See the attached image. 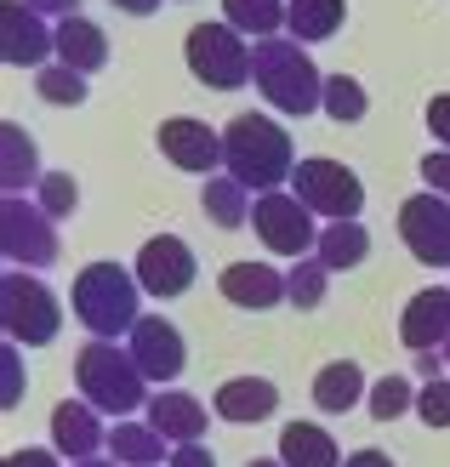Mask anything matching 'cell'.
<instances>
[{
  "mask_svg": "<svg viewBox=\"0 0 450 467\" xmlns=\"http://www.w3.org/2000/svg\"><path fill=\"white\" fill-rule=\"evenodd\" d=\"M439 370H445V354H416V377L422 382H439Z\"/></svg>",
  "mask_w": 450,
  "mask_h": 467,
  "instance_id": "cell-42",
  "label": "cell"
},
{
  "mask_svg": "<svg viewBox=\"0 0 450 467\" xmlns=\"http://www.w3.org/2000/svg\"><path fill=\"white\" fill-rule=\"evenodd\" d=\"M319 114H330V120H342V126H360L365 114H371V91L353 80V75H325Z\"/></svg>",
  "mask_w": 450,
  "mask_h": 467,
  "instance_id": "cell-29",
  "label": "cell"
},
{
  "mask_svg": "<svg viewBox=\"0 0 450 467\" xmlns=\"http://www.w3.org/2000/svg\"><path fill=\"white\" fill-rule=\"evenodd\" d=\"M35 91L52 109H75V103H86V75L68 63H46V68H35Z\"/></svg>",
  "mask_w": 450,
  "mask_h": 467,
  "instance_id": "cell-31",
  "label": "cell"
},
{
  "mask_svg": "<svg viewBox=\"0 0 450 467\" xmlns=\"http://www.w3.org/2000/svg\"><path fill=\"white\" fill-rule=\"evenodd\" d=\"M399 342H405L411 354H445V342H450V285H428L405 302Z\"/></svg>",
  "mask_w": 450,
  "mask_h": 467,
  "instance_id": "cell-15",
  "label": "cell"
},
{
  "mask_svg": "<svg viewBox=\"0 0 450 467\" xmlns=\"http://www.w3.org/2000/svg\"><path fill=\"white\" fill-rule=\"evenodd\" d=\"M291 0H223V23H234L246 40H268L286 29Z\"/></svg>",
  "mask_w": 450,
  "mask_h": 467,
  "instance_id": "cell-28",
  "label": "cell"
},
{
  "mask_svg": "<svg viewBox=\"0 0 450 467\" xmlns=\"http://www.w3.org/2000/svg\"><path fill=\"white\" fill-rule=\"evenodd\" d=\"M75 388H80V400H86L91 410L114 416V422H126V416L149 410V377L137 370L131 348L103 342V337H91L80 354H75Z\"/></svg>",
  "mask_w": 450,
  "mask_h": 467,
  "instance_id": "cell-2",
  "label": "cell"
},
{
  "mask_svg": "<svg viewBox=\"0 0 450 467\" xmlns=\"http://www.w3.org/2000/svg\"><path fill=\"white\" fill-rule=\"evenodd\" d=\"M58 63H68V68H80V75L91 80V75H98V68L109 63V35L98 29V23H91V17H63L58 23Z\"/></svg>",
  "mask_w": 450,
  "mask_h": 467,
  "instance_id": "cell-20",
  "label": "cell"
},
{
  "mask_svg": "<svg viewBox=\"0 0 450 467\" xmlns=\"http://www.w3.org/2000/svg\"><path fill=\"white\" fill-rule=\"evenodd\" d=\"M291 194H297L314 217H325V223H353V217L365 212V182L353 177L342 160H330V154H308V160H297Z\"/></svg>",
  "mask_w": 450,
  "mask_h": 467,
  "instance_id": "cell-7",
  "label": "cell"
},
{
  "mask_svg": "<svg viewBox=\"0 0 450 467\" xmlns=\"http://www.w3.org/2000/svg\"><path fill=\"white\" fill-rule=\"evenodd\" d=\"M445 365H450V342H445Z\"/></svg>",
  "mask_w": 450,
  "mask_h": 467,
  "instance_id": "cell-46",
  "label": "cell"
},
{
  "mask_svg": "<svg viewBox=\"0 0 450 467\" xmlns=\"http://www.w3.org/2000/svg\"><path fill=\"white\" fill-rule=\"evenodd\" d=\"M23 6H35L40 17H58V23H63V17L80 12V0H23Z\"/></svg>",
  "mask_w": 450,
  "mask_h": 467,
  "instance_id": "cell-40",
  "label": "cell"
},
{
  "mask_svg": "<svg viewBox=\"0 0 450 467\" xmlns=\"http://www.w3.org/2000/svg\"><path fill=\"white\" fill-rule=\"evenodd\" d=\"M279 462L286 467H342V451L319 422H286V433H279Z\"/></svg>",
  "mask_w": 450,
  "mask_h": 467,
  "instance_id": "cell-23",
  "label": "cell"
},
{
  "mask_svg": "<svg viewBox=\"0 0 450 467\" xmlns=\"http://www.w3.org/2000/svg\"><path fill=\"white\" fill-rule=\"evenodd\" d=\"M325 279H330V268L319 263V256H297V263L286 268V302L302 308V314H314L325 302Z\"/></svg>",
  "mask_w": 450,
  "mask_h": 467,
  "instance_id": "cell-30",
  "label": "cell"
},
{
  "mask_svg": "<svg viewBox=\"0 0 450 467\" xmlns=\"http://www.w3.org/2000/svg\"><path fill=\"white\" fill-rule=\"evenodd\" d=\"M365 410L376 416V422H399L405 410H416V388L405 377H376L371 393H365Z\"/></svg>",
  "mask_w": 450,
  "mask_h": 467,
  "instance_id": "cell-32",
  "label": "cell"
},
{
  "mask_svg": "<svg viewBox=\"0 0 450 467\" xmlns=\"http://www.w3.org/2000/svg\"><path fill=\"white\" fill-rule=\"evenodd\" d=\"M251 205L256 194L246 189L240 177H205V189H200V212L217 223V228H251Z\"/></svg>",
  "mask_w": 450,
  "mask_h": 467,
  "instance_id": "cell-24",
  "label": "cell"
},
{
  "mask_svg": "<svg viewBox=\"0 0 450 467\" xmlns=\"http://www.w3.org/2000/svg\"><path fill=\"white\" fill-rule=\"evenodd\" d=\"M251 80H256V91H263L279 114H314L319 98H325L319 63L308 57V46L291 40V35L251 40Z\"/></svg>",
  "mask_w": 450,
  "mask_h": 467,
  "instance_id": "cell-4",
  "label": "cell"
},
{
  "mask_svg": "<svg viewBox=\"0 0 450 467\" xmlns=\"http://www.w3.org/2000/svg\"><path fill=\"white\" fill-rule=\"evenodd\" d=\"M342 467H393V456H388V451H353Z\"/></svg>",
  "mask_w": 450,
  "mask_h": 467,
  "instance_id": "cell-41",
  "label": "cell"
},
{
  "mask_svg": "<svg viewBox=\"0 0 450 467\" xmlns=\"http://www.w3.org/2000/svg\"><path fill=\"white\" fill-rule=\"evenodd\" d=\"M165 445H172V439L154 433L149 422H131V416L109 428V456L126 462V467H160V462H172V456H165Z\"/></svg>",
  "mask_w": 450,
  "mask_h": 467,
  "instance_id": "cell-26",
  "label": "cell"
},
{
  "mask_svg": "<svg viewBox=\"0 0 450 467\" xmlns=\"http://www.w3.org/2000/svg\"><path fill=\"white\" fill-rule=\"evenodd\" d=\"M165 467H217V456H211L205 445H177Z\"/></svg>",
  "mask_w": 450,
  "mask_h": 467,
  "instance_id": "cell-39",
  "label": "cell"
},
{
  "mask_svg": "<svg viewBox=\"0 0 450 467\" xmlns=\"http://www.w3.org/2000/svg\"><path fill=\"white\" fill-rule=\"evenodd\" d=\"M365 393H371V382H365V370L353 365V359L319 365V377H314V405H319L325 416H348L353 405H365Z\"/></svg>",
  "mask_w": 450,
  "mask_h": 467,
  "instance_id": "cell-21",
  "label": "cell"
},
{
  "mask_svg": "<svg viewBox=\"0 0 450 467\" xmlns=\"http://www.w3.org/2000/svg\"><path fill=\"white\" fill-rule=\"evenodd\" d=\"M183 57L194 68V80L211 91H240L251 86V40L234 23H194L183 40Z\"/></svg>",
  "mask_w": 450,
  "mask_h": 467,
  "instance_id": "cell-6",
  "label": "cell"
},
{
  "mask_svg": "<svg viewBox=\"0 0 450 467\" xmlns=\"http://www.w3.org/2000/svg\"><path fill=\"white\" fill-rule=\"evenodd\" d=\"M342 17H348V0H291V12H286V35L302 40V46H319L342 29Z\"/></svg>",
  "mask_w": 450,
  "mask_h": 467,
  "instance_id": "cell-27",
  "label": "cell"
},
{
  "mask_svg": "<svg viewBox=\"0 0 450 467\" xmlns=\"http://www.w3.org/2000/svg\"><path fill=\"white\" fill-rule=\"evenodd\" d=\"M314 256H319V263H325L330 274L360 268L365 256H371V234H365V223H360V217H353V223H325V228H319Z\"/></svg>",
  "mask_w": 450,
  "mask_h": 467,
  "instance_id": "cell-25",
  "label": "cell"
},
{
  "mask_svg": "<svg viewBox=\"0 0 450 467\" xmlns=\"http://www.w3.org/2000/svg\"><path fill=\"white\" fill-rule=\"evenodd\" d=\"M416 416H422L428 428H450V382H445V377L416 388Z\"/></svg>",
  "mask_w": 450,
  "mask_h": 467,
  "instance_id": "cell-34",
  "label": "cell"
},
{
  "mask_svg": "<svg viewBox=\"0 0 450 467\" xmlns=\"http://www.w3.org/2000/svg\"><path fill=\"white\" fill-rule=\"evenodd\" d=\"M211 410L223 416V422L234 428H251V422H268V416L279 410V388L268 377H228L217 388V400H211Z\"/></svg>",
  "mask_w": 450,
  "mask_h": 467,
  "instance_id": "cell-19",
  "label": "cell"
},
{
  "mask_svg": "<svg viewBox=\"0 0 450 467\" xmlns=\"http://www.w3.org/2000/svg\"><path fill=\"white\" fill-rule=\"evenodd\" d=\"M75 319L86 325L91 337L103 342H120L137 331V319H143V285H137V274L120 268V263H91L75 274Z\"/></svg>",
  "mask_w": 450,
  "mask_h": 467,
  "instance_id": "cell-3",
  "label": "cell"
},
{
  "mask_svg": "<svg viewBox=\"0 0 450 467\" xmlns=\"http://www.w3.org/2000/svg\"><path fill=\"white\" fill-rule=\"evenodd\" d=\"M0 467H63V456L58 451H40V445H23V451H12Z\"/></svg>",
  "mask_w": 450,
  "mask_h": 467,
  "instance_id": "cell-38",
  "label": "cell"
},
{
  "mask_svg": "<svg viewBox=\"0 0 450 467\" xmlns=\"http://www.w3.org/2000/svg\"><path fill=\"white\" fill-rule=\"evenodd\" d=\"M143 422L154 433H165L172 445H200L205 439V405L194 400V393H183V388H160V393H149Z\"/></svg>",
  "mask_w": 450,
  "mask_h": 467,
  "instance_id": "cell-17",
  "label": "cell"
},
{
  "mask_svg": "<svg viewBox=\"0 0 450 467\" xmlns=\"http://www.w3.org/2000/svg\"><path fill=\"white\" fill-rule=\"evenodd\" d=\"M126 348H131V359H137V370L154 382V388H165V382H177L183 377V365H188V342H183V331L165 314H143L137 319V331L126 337Z\"/></svg>",
  "mask_w": 450,
  "mask_h": 467,
  "instance_id": "cell-13",
  "label": "cell"
},
{
  "mask_svg": "<svg viewBox=\"0 0 450 467\" xmlns=\"http://www.w3.org/2000/svg\"><path fill=\"white\" fill-rule=\"evenodd\" d=\"M246 467H286L279 456H256V462H246Z\"/></svg>",
  "mask_w": 450,
  "mask_h": 467,
  "instance_id": "cell-45",
  "label": "cell"
},
{
  "mask_svg": "<svg viewBox=\"0 0 450 467\" xmlns=\"http://www.w3.org/2000/svg\"><path fill=\"white\" fill-rule=\"evenodd\" d=\"M52 451L63 462H91L98 451H109V428L103 410H91L86 400H63L52 410Z\"/></svg>",
  "mask_w": 450,
  "mask_h": 467,
  "instance_id": "cell-16",
  "label": "cell"
},
{
  "mask_svg": "<svg viewBox=\"0 0 450 467\" xmlns=\"http://www.w3.org/2000/svg\"><path fill=\"white\" fill-rule=\"evenodd\" d=\"M131 274H137V285H143V296L172 302L194 285V251H188V240H177V234H154V240H143V251H137Z\"/></svg>",
  "mask_w": 450,
  "mask_h": 467,
  "instance_id": "cell-12",
  "label": "cell"
},
{
  "mask_svg": "<svg viewBox=\"0 0 450 467\" xmlns=\"http://www.w3.org/2000/svg\"><path fill=\"white\" fill-rule=\"evenodd\" d=\"M422 120H428L434 143H439V149H450V91H439V98H428V114H422Z\"/></svg>",
  "mask_w": 450,
  "mask_h": 467,
  "instance_id": "cell-37",
  "label": "cell"
},
{
  "mask_svg": "<svg viewBox=\"0 0 450 467\" xmlns=\"http://www.w3.org/2000/svg\"><path fill=\"white\" fill-rule=\"evenodd\" d=\"M154 143H160V154L172 160L177 171L217 177V166H223V131H211L205 120H188V114H177V120H160Z\"/></svg>",
  "mask_w": 450,
  "mask_h": 467,
  "instance_id": "cell-14",
  "label": "cell"
},
{
  "mask_svg": "<svg viewBox=\"0 0 450 467\" xmlns=\"http://www.w3.org/2000/svg\"><path fill=\"white\" fill-rule=\"evenodd\" d=\"M251 228H256V240H263L274 256H314V245H319V223H314V212L291 194V189H274V194H256V205H251Z\"/></svg>",
  "mask_w": 450,
  "mask_h": 467,
  "instance_id": "cell-8",
  "label": "cell"
},
{
  "mask_svg": "<svg viewBox=\"0 0 450 467\" xmlns=\"http://www.w3.org/2000/svg\"><path fill=\"white\" fill-rule=\"evenodd\" d=\"M217 285H223V296L234 302V308H251V314L286 302V274H279L274 263H228Z\"/></svg>",
  "mask_w": 450,
  "mask_h": 467,
  "instance_id": "cell-18",
  "label": "cell"
},
{
  "mask_svg": "<svg viewBox=\"0 0 450 467\" xmlns=\"http://www.w3.org/2000/svg\"><path fill=\"white\" fill-rule=\"evenodd\" d=\"M422 182H428L434 194H445V200H450V149L422 154Z\"/></svg>",
  "mask_w": 450,
  "mask_h": 467,
  "instance_id": "cell-36",
  "label": "cell"
},
{
  "mask_svg": "<svg viewBox=\"0 0 450 467\" xmlns=\"http://www.w3.org/2000/svg\"><path fill=\"white\" fill-rule=\"evenodd\" d=\"M35 205L52 223H63V217H75L80 212V182L68 177V171H46L40 182H35Z\"/></svg>",
  "mask_w": 450,
  "mask_h": 467,
  "instance_id": "cell-33",
  "label": "cell"
},
{
  "mask_svg": "<svg viewBox=\"0 0 450 467\" xmlns=\"http://www.w3.org/2000/svg\"><path fill=\"white\" fill-rule=\"evenodd\" d=\"M399 240L422 268H450V200L422 189L399 205Z\"/></svg>",
  "mask_w": 450,
  "mask_h": 467,
  "instance_id": "cell-10",
  "label": "cell"
},
{
  "mask_svg": "<svg viewBox=\"0 0 450 467\" xmlns=\"http://www.w3.org/2000/svg\"><path fill=\"white\" fill-rule=\"evenodd\" d=\"M223 171L240 177L251 194L286 189L291 171H297L291 131L279 120H268V114H234V120L223 126Z\"/></svg>",
  "mask_w": 450,
  "mask_h": 467,
  "instance_id": "cell-1",
  "label": "cell"
},
{
  "mask_svg": "<svg viewBox=\"0 0 450 467\" xmlns=\"http://www.w3.org/2000/svg\"><path fill=\"white\" fill-rule=\"evenodd\" d=\"M0 251L12 268H52L58 263V223L35 200L6 194L0 200Z\"/></svg>",
  "mask_w": 450,
  "mask_h": 467,
  "instance_id": "cell-9",
  "label": "cell"
},
{
  "mask_svg": "<svg viewBox=\"0 0 450 467\" xmlns=\"http://www.w3.org/2000/svg\"><path fill=\"white\" fill-rule=\"evenodd\" d=\"M0 370H6L0 405H6V410H17V405H23V348H17V342H6V348H0Z\"/></svg>",
  "mask_w": 450,
  "mask_h": 467,
  "instance_id": "cell-35",
  "label": "cell"
},
{
  "mask_svg": "<svg viewBox=\"0 0 450 467\" xmlns=\"http://www.w3.org/2000/svg\"><path fill=\"white\" fill-rule=\"evenodd\" d=\"M40 149H35V137L23 131L17 120L0 126V182H6V194H23L29 182H40Z\"/></svg>",
  "mask_w": 450,
  "mask_h": 467,
  "instance_id": "cell-22",
  "label": "cell"
},
{
  "mask_svg": "<svg viewBox=\"0 0 450 467\" xmlns=\"http://www.w3.org/2000/svg\"><path fill=\"white\" fill-rule=\"evenodd\" d=\"M68 467H114V456H91V462H68Z\"/></svg>",
  "mask_w": 450,
  "mask_h": 467,
  "instance_id": "cell-44",
  "label": "cell"
},
{
  "mask_svg": "<svg viewBox=\"0 0 450 467\" xmlns=\"http://www.w3.org/2000/svg\"><path fill=\"white\" fill-rule=\"evenodd\" d=\"M109 6H120V12H131V17H154L160 0H109Z\"/></svg>",
  "mask_w": 450,
  "mask_h": 467,
  "instance_id": "cell-43",
  "label": "cell"
},
{
  "mask_svg": "<svg viewBox=\"0 0 450 467\" xmlns=\"http://www.w3.org/2000/svg\"><path fill=\"white\" fill-rule=\"evenodd\" d=\"M0 57L12 68L58 63V23H46L35 6H23V0H6V6H0Z\"/></svg>",
  "mask_w": 450,
  "mask_h": 467,
  "instance_id": "cell-11",
  "label": "cell"
},
{
  "mask_svg": "<svg viewBox=\"0 0 450 467\" xmlns=\"http://www.w3.org/2000/svg\"><path fill=\"white\" fill-rule=\"evenodd\" d=\"M0 331L17 348L58 342V331H63L58 291L46 285V279H35L29 268H6V279H0Z\"/></svg>",
  "mask_w": 450,
  "mask_h": 467,
  "instance_id": "cell-5",
  "label": "cell"
}]
</instances>
